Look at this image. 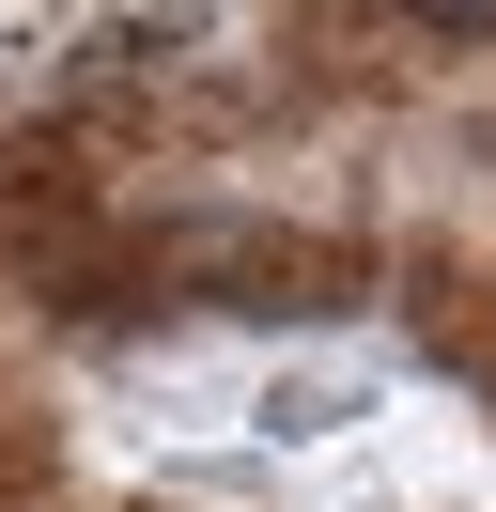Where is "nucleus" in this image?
I'll return each mask as SVG.
<instances>
[{
	"label": "nucleus",
	"instance_id": "1",
	"mask_svg": "<svg viewBox=\"0 0 496 512\" xmlns=\"http://www.w3.org/2000/svg\"><path fill=\"white\" fill-rule=\"evenodd\" d=\"M403 16H434V32H496V0H403Z\"/></svg>",
	"mask_w": 496,
	"mask_h": 512
}]
</instances>
